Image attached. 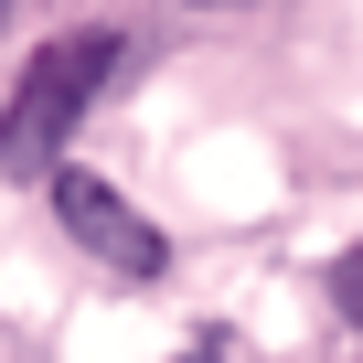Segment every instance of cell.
Wrapping results in <instances>:
<instances>
[{
	"mask_svg": "<svg viewBox=\"0 0 363 363\" xmlns=\"http://www.w3.org/2000/svg\"><path fill=\"white\" fill-rule=\"evenodd\" d=\"M182 11H246V0H182Z\"/></svg>",
	"mask_w": 363,
	"mask_h": 363,
	"instance_id": "4",
	"label": "cell"
},
{
	"mask_svg": "<svg viewBox=\"0 0 363 363\" xmlns=\"http://www.w3.org/2000/svg\"><path fill=\"white\" fill-rule=\"evenodd\" d=\"M331 299H342V320H363V246H352V257L331 267Z\"/></svg>",
	"mask_w": 363,
	"mask_h": 363,
	"instance_id": "3",
	"label": "cell"
},
{
	"mask_svg": "<svg viewBox=\"0 0 363 363\" xmlns=\"http://www.w3.org/2000/svg\"><path fill=\"white\" fill-rule=\"evenodd\" d=\"M118 65H128V33H107V22H86V33H54L33 65H22V86H11V107H0V171H22V182H54L65 160V139H75V118L118 86Z\"/></svg>",
	"mask_w": 363,
	"mask_h": 363,
	"instance_id": "1",
	"label": "cell"
},
{
	"mask_svg": "<svg viewBox=\"0 0 363 363\" xmlns=\"http://www.w3.org/2000/svg\"><path fill=\"white\" fill-rule=\"evenodd\" d=\"M43 193H54V225L96 257V267H118V278H160L171 267V246H160V225L118 193V182H96L86 160H65L54 182H43Z\"/></svg>",
	"mask_w": 363,
	"mask_h": 363,
	"instance_id": "2",
	"label": "cell"
},
{
	"mask_svg": "<svg viewBox=\"0 0 363 363\" xmlns=\"http://www.w3.org/2000/svg\"><path fill=\"white\" fill-rule=\"evenodd\" d=\"M0 22H11V0H0Z\"/></svg>",
	"mask_w": 363,
	"mask_h": 363,
	"instance_id": "5",
	"label": "cell"
}]
</instances>
